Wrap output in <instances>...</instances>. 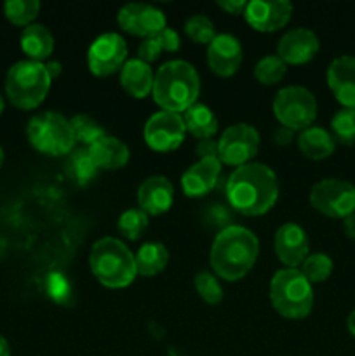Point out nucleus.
<instances>
[{
	"label": "nucleus",
	"mask_w": 355,
	"mask_h": 356,
	"mask_svg": "<svg viewBox=\"0 0 355 356\" xmlns=\"http://www.w3.org/2000/svg\"><path fill=\"white\" fill-rule=\"evenodd\" d=\"M160 52H162V47H160L155 37L145 38L138 47V59H141L143 63L150 65V63H153L155 59H159Z\"/></svg>",
	"instance_id": "nucleus-36"
},
{
	"label": "nucleus",
	"mask_w": 355,
	"mask_h": 356,
	"mask_svg": "<svg viewBox=\"0 0 355 356\" xmlns=\"http://www.w3.org/2000/svg\"><path fill=\"white\" fill-rule=\"evenodd\" d=\"M285 68H287V65L278 56H267V58L260 59L258 65L254 66V76L263 86H274L284 79Z\"/></svg>",
	"instance_id": "nucleus-32"
},
{
	"label": "nucleus",
	"mask_w": 355,
	"mask_h": 356,
	"mask_svg": "<svg viewBox=\"0 0 355 356\" xmlns=\"http://www.w3.org/2000/svg\"><path fill=\"white\" fill-rule=\"evenodd\" d=\"M136 259V271L141 277H155L160 271L166 270L169 263V252L166 245L160 242H148L139 247Z\"/></svg>",
	"instance_id": "nucleus-26"
},
{
	"label": "nucleus",
	"mask_w": 355,
	"mask_h": 356,
	"mask_svg": "<svg viewBox=\"0 0 355 356\" xmlns=\"http://www.w3.org/2000/svg\"><path fill=\"white\" fill-rule=\"evenodd\" d=\"M230 205L244 216L267 214L278 197V181L265 163H246L230 174L226 181Z\"/></svg>",
	"instance_id": "nucleus-1"
},
{
	"label": "nucleus",
	"mask_w": 355,
	"mask_h": 356,
	"mask_svg": "<svg viewBox=\"0 0 355 356\" xmlns=\"http://www.w3.org/2000/svg\"><path fill=\"white\" fill-rule=\"evenodd\" d=\"M298 148L305 156L312 160H324L331 156L336 148L333 134L322 127H308L299 132Z\"/></svg>",
	"instance_id": "nucleus-24"
},
{
	"label": "nucleus",
	"mask_w": 355,
	"mask_h": 356,
	"mask_svg": "<svg viewBox=\"0 0 355 356\" xmlns=\"http://www.w3.org/2000/svg\"><path fill=\"white\" fill-rule=\"evenodd\" d=\"M0 356H10V346L3 336H0Z\"/></svg>",
	"instance_id": "nucleus-44"
},
{
	"label": "nucleus",
	"mask_w": 355,
	"mask_h": 356,
	"mask_svg": "<svg viewBox=\"0 0 355 356\" xmlns=\"http://www.w3.org/2000/svg\"><path fill=\"white\" fill-rule=\"evenodd\" d=\"M96 163L90 159L87 148H73L72 152L66 155L65 162V172L68 174V177L72 181H75V184L79 186H86L90 181L96 177L97 174Z\"/></svg>",
	"instance_id": "nucleus-27"
},
{
	"label": "nucleus",
	"mask_w": 355,
	"mask_h": 356,
	"mask_svg": "<svg viewBox=\"0 0 355 356\" xmlns=\"http://www.w3.org/2000/svg\"><path fill=\"white\" fill-rule=\"evenodd\" d=\"M21 49L31 61L42 63L54 51V37L44 24H30L21 33Z\"/></svg>",
	"instance_id": "nucleus-23"
},
{
	"label": "nucleus",
	"mask_w": 355,
	"mask_h": 356,
	"mask_svg": "<svg viewBox=\"0 0 355 356\" xmlns=\"http://www.w3.org/2000/svg\"><path fill=\"white\" fill-rule=\"evenodd\" d=\"M274 115L282 127L289 131H305L317 118V101L308 89L299 86L284 87L274 99Z\"/></svg>",
	"instance_id": "nucleus-8"
},
{
	"label": "nucleus",
	"mask_w": 355,
	"mask_h": 356,
	"mask_svg": "<svg viewBox=\"0 0 355 356\" xmlns=\"http://www.w3.org/2000/svg\"><path fill=\"white\" fill-rule=\"evenodd\" d=\"M197 155L200 159H218V141H212V139L198 141Z\"/></svg>",
	"instance_id": "nucleus-39"
},
{
	"label": "nucleus",
	"mask_w": 355,
	"mask_h": 356,
	"mask_svg": "<svg viewBox=\"0 0 355 356\" xmlns=\"http://www.w3.org/2000/svg\"><path fill=\"white\" fill-rule=\"evenodd\" d=\"M274 141L281 146L289 145V143L292 141V131H289V129H285V127L277 129L274 134Z\"/></svg>",
	"instance_id": "nucleus-41"
},
{
	"label": "nucleus",
	"mask_w": 355,
	"mask_h": 356,
	"mask_svg": "<svg viewBox=\"0 0 355 356\" xmlns=\"http://www.w3.org/2000/svg\"><path fill=\"white\" fill-rule=\"evenodd\" d=\"M117 21L122 30L143 38L157 37L166 30L164 13L150 3H127L118 10Z\"/></svg>",
	"instance_id": "nucleus-13"
},
{
	"label": "nucleus",
	"mask_w": 355,
	"mask_h": 356,
	"mask_svg": "<svg viewBox=\"0 0 355 356\" xmlns=\"http://www.w3.org/2000/svg\"><path fill=\"white\" fill-rule=\"evenodd\" d=\"M260 134L249 124H235L225 129L218 141V159L226 165H246L256 156Z\"/></svg>",
	"instance_id": "nucleus-10"
},
{
	"label": "nucleus",
	"mask_w": 355,
	"mask_h": 356,
	"mask_svg": "<svg viewBox=\"0 0 355 356\" xmlns=\"http://www.w3.org/2000/svg\"><path fill=\"white\" fill-rule=\"evenodd\" d=\"M2 111H3V97L0 96V113H2Z\"/></svg>",
	"instance_id": "nucleus-47"
},
{
	"label": "nucleus",
	"mask_w": 355,
	"mask_h": 356,
	"mask_svg": "<svg viewBox=\"0 0 355 356\" xmlns=\"http://www.w3.org/2000/svg\"><path fill=\"white\" fill-rule=\"evenodd\" d=\"M184 31H187L188 37L195 42V44H211L216 37L214 24L209 19L207 16H202V14H197V16H191L187 19V24H184Z\"/></svg>",
	"instance_id": "nucleus-34"
},
{
	"label": "nucleus",
	"mask_w": 355,
	"mask_h": 356,
	"mask_svg": "<svg viewBox=\"0 0 355 356\" xmlns=\"http://www.w3.org/2000/svg\"><path fill=\"white\" fill-rule=\"evenodd\" d=\"M221 174L219 159H200L181 176V188L190 198H200L214 190Z\"/></svg>",
	"instance_id": "nucleus-19"
},
{
	"label": "nucleus",
	"mask_w": 355,
	"mask_h": 356,
	"mask_svg": "<svg viewBox=\"0 0 355 356\" xmlns=\"http://www.w3.org/2000/svg\"><path fill=\"white\" fill-rule=\"evenodd\" d=\"M207 65L219 76L235 75L242 65V45L233 35H216L207 45Z\"/></svg>",
	"instance_id": "nucleus-16"
},
{
	"label": "nucleus",
	"mask_w": 355,
	"mask_h": 356,
	"mask_svg": "<svg viewBox=\"0 0 355 356\" xmlns=\"http://www.w3.org/2000/svg\"><path fill=\"white\" fill-rule=\"evenodd\" d=\"M320 49L319 37L308 28H294L281 38L277 56L285 65H305L312 61Z\"/></svg>",
	"instance_id": "nucleus-15"
},
{
	"label": "nucleus",
	"mask_w": 355,
	"mask_h": 356,
	"mask_svg": "<svg viewBox=\"0 0 355 356\" xmlns=\"http://www.w3.org/2000/svg\"><path fill=\"white\" fill-rule=\"evenodd\" d=\"M49 294H51V298L56 299V301H65V299H68V282L63 277H59V275H52V277L49 278Z\"/></svg>",
	"instance_id": "nucleus-37"
},
{
	"label": "nucleus",
	"mask_w": 355,
	"mask_h": 356,
	"mask_svg": "<svg viewBox=\"0 0 355 356\" xmlns=\"http://www.w3.org/2000/svg\"><path fill=\"white\" fill-rule=\"evenodd\" d=\"M2 163H3V149L2 146H0V167H2Z\"/></svg>",
	"instance_id": "nucleus-46"
},
{
	"label": "nucleus",
	"mask_w": 355,
	"mask_h": 356,
	"mask_svg": "<svg viewBox=\"0 0 355 356\" xmlns=\"http://www.w3.org/2000/svg\"><path fill=\"white\" fill-rule=\"evenodd\" d=\"M347 327H348V332L355 337V309L350 313V316H348Z\"/></svg>",
	"instance_id": "nucleus-45"
},
{
	"label": "nucleus",
	"mask_w": 355,
	"mask_h": 356,
	"mask_svg": "<svg viewBox=\"0 0 355 356\" xmlns=\"http://www.w3.org/2000/svg\"><path fill=\"white\" fill-rule=\"evenodd\" d=\"M28 139L37 152L49 156L68 155L75 148L72 125L58 111H44L28 122Z\"/></svg>",
	"instance_id": "nucleus-7"
},
{
	"label": "nucleus",
	"mask_w": 355,
	"mask_h": 356,
	"mask_svg": "<svg viewBox=\"0 0 355 356\" xmlns=\"http://www.w3.org/2000/svg\"><path fill=\"white\" fill-rule=\"evenodd\" d=\"M343 229H345V235H347L348 238L355 240V212L343 219Z\"/></svg>",
	"instance_id": "nucleus-42"
},
{
	"label": "nucleus",
	"mask_w": 355,
	"mask_h": 356,
	"mask_svg": "<svg viewBox=\"0 0 355 356\" xmlns=\"http://www.w3.org/2000/svg\"><path fill=\"white\" fill-rule=\"evenodd\" d=\"M218 6L228 14H244L247 2H242V0H218Z\"/></svg>",
	"instance_id": "nucleus-40"
},
{
	"label": "nucleus",
	"mask_w": 355,
	"mask_h": 356,
	"mask_svg": "<svg viewBox=\"0 0 355 356\" xmlns=\"http://www.w3.org/2000/svg\"><path fill=\"white\" fill-rule=\"evenodd\" d=\"M327 86L336 101L355 110V56H340L327 68Z\"/></svg>",
	"instance_id": "nucleus-18"
},
{
	"label": "nucleus",
	"mask_w": 355,
	"mask_h": 356,
	"mask_svg": "<svg viewBox=\"0 0 355 356\" xmlns=\"http://www.w3.org/2000/svg\"><path fill=\"white\" fill-rule=\"evenodd\" d=\"M195 289H197L198 296L202 298V301H205L207 305H218L223 299V289L219 285L218 277L207 271H202L195 277Z\"/></svg>",
	"instance_id": "nucleus-35"
},
{
	"label": "nucleus",
	"mask_w": 355,
	"mask_h": 356,
	"mask_svg": "<svg viewBox=\"0 0 355 356\" xmlns=\"http://www.w3.org/2000/svg\"><path fill=\"white\" fill-rule=\"evenodd\" d=\"M292 16V3L287 0H275V2H265V0H254L247 2L244 17L247 23L256 31L270 33L284 28Z\"/></svg>",
	"instance_id": "nucleus-14"
},
{
	"label": "nucleus",
	"mask_w": 355,
	"mask_h": 356,
	"mask_svg": "<svg viewBox=\"0 0 355 356\" xmlns=\"http://www.w3.org/2000/svg\"><path fill=\"white\" fill-rule=\"evenodd\" d=\"M301 273L310 284H320L333 273V259L326 254H312L301 264Z\"/></svg>",
	"instance_id": "nucleus-33"
},
{
	"label": "nucleus",
	"mask_w": 355,
	"mask_h": 356,
	"mask_svg": "<svg viewBox=\"0 0 355 356\" xmlns=\"http://www.w3.org/2000/svg\"><path fill=\"white\" fill-rule=\"evenodd\" d=\"M146 228H148V214H145L141 209H129L122 212L117 222L118 233L127 240L141 238Z\"/></svg>",
	"instance_id": "nucleus-30"
},
{
	"label": "nucleus",
	"mask_w": 355,
	"mask_h": 356,
	"mask_svg": "<svg viewBox=\"0 0 355 356\" xmlns=\"http://www.w3.org/2000/svg\"><path fill=\"white\" fill-rule=\"evenodd\" d=\"M127 59V44L118 33H103L90 44L87 63L93 75L108 76L117 73Z\"/></svg>",
	"instance_id": "nucleus-11"
},
{
	"label": "nucleus",
	"mask_w": 355,
	"mask_h": 356,
	"mask_svg": "<svg viewBox=\"0 0 355 356\" xmlns=\"http://www.w3.org/2000/svg\"><path fill=\"white\" fill-rule=\"evenodd\" d=\"M138 204L145 214L159 216L169 211L174 204V188L164 176H152L139 184Z\"/></svg>",
	"instance_id": "nucleus-20"
},
{
	"label": "nucleus",
	"mask_w": 355,
	"mask_h": 356,
	"mask_svg": "<svg viewBox=\"0 0 355 356\" xmlns=\"http://www.w3.org/2000/svg\"><path fill=\"white\" fill-rule=\"evenodd\" d=\"M308 236L301 226L285 222L275 233V254L287 268H298L308 257Z\"/></svg>",
	"instance_id": "nucleus-17"
},
{
	"label": "nucleus",
	"mask_w": 355,
	"mask_h": 356,
	"mask_svg": "<svg viewBox=\"0 0 355 356\" xmlns=\"http://www.w3.org/2000/svg\"><path fill=\"white\" fill-rule=\"evenodd\" d=\"M40 10V2L37 0H7L3 3L6 17L17 26H30Z\"/></svg>",
	"instance_id": "nucleus-29"
},
{
	"label": "nucleus",
	"mask_w": 355,
	"mask_h": 356,
	"mask_svg": "<svg viewBox=\"0 0 355 356\" xmlns=\"http://www.w3.org/2000/svg\"><path fill=\"white\" fill-rule=\"evenodd\" d=\"M260 254V242L251 229L228 226L218 233L211 247V268L226 282L242 280Z\"/></svg>",
	"instance_id": "nucleus-2"
},
{
	"label": "nucleus",
	"mask_w": 355,
	"mask_h": 356,
	"mask_svg": "<svg viewBox=\"0 0 355 356\" xmlns=\"http://www.w3.org/2000/svg\"><path fill=\"white\" fill-rule=\"evenodd\" d=\"M310 204L327 218L345 219L355 212V186L343 179H322L310 191Z\"/></svg>",
	"instance_id": "nucleus-9"
},
{
	"label": "nucleus",
	"mask_w": 355,
	"mask_h": 356,
	"mask_svg": "<svg viewBox=\"0 0 355 356\" xmlns=\"http://www.w3.org/2000/svg\"><path fill=\"white\" fill-rule=\"evenodd\" d=\"M331 131H333L334 141L341 143L345 146L355 145V110H343L338 111L331 120Z\"/></svg>",
	"instance_id": "nucleus-31"
},
{
	"label": "nucleus",
	"mask_w": 355,
	"mask_h": 356,
	"mask_svg": "<svg viewBox=\"0 0 355 356\" xmlns=\"http://www.w3.org/2000/svg\"><path fill=\"white\" fill-rule=\"evenodd\" d=\"M45 68H47L49 76H51V80H52V79H56V76L61 75L63 66H61V63H58V61H49V63H45Z\"/></svg>",
	"instance_id": "nucleus-43"
},
{
	"label": "nucleus",
	"mask_w": 355,
	"mask_h": 356,
	"mask_svg": "<svg viewBox=\"0 0 355 356\" xmlns=\"http://www.w3.org/2000/svg\"><path fill=\"white\" fill-rule=\"evenodd\" d=\"M270 301L275 312L289 320H303L312 313L313 289L294 268L277 271L270 282Z\"/></svg>",
	"instance_id": "nucleus-5"
},
{
	"label": "nucleus",
	"mask_w": 355,
	"mask_h": 356,
	"mask_svg": "<svg viewBox=\"0 0 355 356\" xmlns=\"http://www.w3.org/2000/svg\"><path fill=\"white\" fill-rule=\"evenodd\" d=\"M155 38L157 42H159L160 47H162V51H167V52L178 51L181 45L180 35H178L174 30H171V28H166L164 31H160Z\"/></svg>",
	"instance_id": "nucleus-38"
},
{
	"label": "nucleus",
	"mask_w": 355,
	"mask_h": 356,
	"mask_svg": "<svg viewBox=\"0 0 355 356\" xmlns=\"http://www.w3.org/2000/svg\"><path fill=\"white\" fill-rule=\"evenodd\" d=\"M70 125H72L75 143H80V145H84L86 148H89L90 145H94V143L100 141L101 138L106 136L104 129L101 127L94 118L87 117V115H75V117L70 120Z\"/></svg>",
	"instance_id": "nucleus-28"
},
{
	"label": "nucleus",
	"mask_w": 355,
	"mask_h": 356,
	"mask_svg": "<svg viewBox=\"0 0 355 356\" xmlns=\"http://www.w3.org/2000/svg\"><path fill=\"white\" fill-rule=\"evenodd\" d=\"M184 127L197 139H212L218 132V118L212 113L211 108L205 104L195 103L190 110L184 111L183 115Z\"/></svg>",
	"instance_id": "nucleus-25"
},
{
	"label": "nucleus",
	"mask_w": 355,
	"mask_h": 356,
	"mask_svg": "<svg viewBox=\"0 0 355 356\" xmlns=\"http://www.w3.org/2000/svg\"><path fill=\"white\" fill-rule=\"evenodd\" d=\"M51 76L44 63L17 61L7 72L6 94L10 103L21 110H33L47 96Z\"/></svg>",
	"instance_id": "nucleus-6"
},
{
	"label": "nucleus",
	"mask_w": 355,
	"mask_h": 356,
	"mask_svg": "<svg viewBox=\"0 0 355 356\" xmlns=\"http://www.w3.org/2000/svg\"><path fill=\"white\" fill-rule=\"evenodd\" d=\"M187 127L181 115L171 111H159L146 120L145 143L155 152H173L183 143Z\"/></svg>",
	"instance_id": "nucleus-12"
},
{
	"label": "nucleus",
	"mask_w": 355,
	"mask_h": 356,
	"mask_svg": "<svg viewBox=\"0 0 355 356\" xmlns=\"http://www.w3.org/2000/svg\"><path fill=\"white\" fill-rule=\"evenodd\" d=\"M200 92V79L190 63L167 61L157 70L153 79V99L162 111L178 113L190 110Z\"/></svg>",
	"instance_id": "nucleus-3"
},
{
	"label": "nucleus",
	"mask_w": 355,
	"mask_h": 356,
	"mask_svg": "<svg viewBox=\"0 0 355 356\" xmlns=\"http://www.w3.org/2000/svg\"><path fill=\"white\" fill-rule=\"evenodd\" d=\"M90 159L96 163L97 169L103 170H117L125 167V163L129 162V152L127 145L122 143L120 139L113 138V136H104L100 141H96L94 145H90L87 148Z\"/></svg>",
	"instance_id": "nucleus-21"
},
{
	"label": "nucleus",
	"mask_w": 355,
	"mask_h": 356,
	"mask_svg": "<svg viewBox=\"0 0 355 356\" xmlns=\"http://www.w3.org/2000/svg\"><path fill=\"white\" fill-rule=\"evenodd\" d=\"M153 72L150 65L143 63L141 59H129L122 66L120 72V86L129 96L136 99H143L148 96L153 89Z\"/></svg>",
	"instance_id": "nucleus-22"
},
{
	"label": "nucleus",
	"mask_w": 355,
	"mask_h": 356,
	"mask_svg": "<svg viewBox=\"0 0 355 356\" xmlns=\"http://www.w3.org/2000/svg\"><path fill=\"white\" fill-rule=\"evenodd\" d=\"M89 266L101 285L108 289H124L134 282L136 259L122 240L104 236L97 240L89 254Z\"/></svg>",
	"instance_id": "nucleus-4"
}]
</instances>
